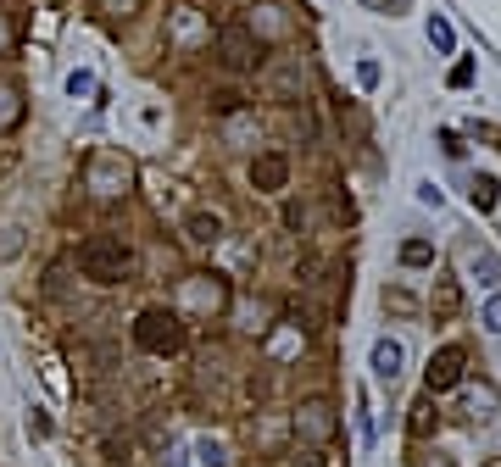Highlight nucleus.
I'll use <instances>...</instances> for the list:
<instances>
[{
	"label": "nucleus",
	"instance_id": "29",
	"mask_svg": "<svg viewBox=\"0 0 501 467\" xmlns=\"http://www.w3.org/2000/svg\"><path fill=\"white\" fill-rule=\"evenodd\" d=\"M490 467H501V456H496V462H490Z\"/></svg>",
	"mask_w": 501,
	"mask_h": 467
},
{
	"label": "nucleus",
	"instance_id": "15",
	"mask_svg": "<svg viewBox=\"0 0 501 467\" xmlns=\"http://www.w3.org/2000/svg\"><path fill=\"white\" fill-rule=\"evenodd\" d=\"M434 262V245L429 240H407L402 245V267H429Z\"/></svg>",
	"mask_w": 501,
	"mask_h": 467
},
{
	"label": "nucleus",
	"instance_id": "23",
	"mask_svg": "<svg viewBox=\"0 0 501 467\" xmlns=\"http://www.w3.org/2000/svg\"><path fill=\"white\" fill-rule=\"evenodd\" d=\"M201 462L206 467H228V451H223V445H212V439H201Z\"/></svg>",
	"mask_w": 501,
	"mask_h": 467
},
{
	"label": "nucleus",
	"instance_id": "26",
	"mask_svg": "<svg viewBox=\"0 0 501 467\" xmlns=\"http://www.w3.org/2000/svg\"><path fill=\"white\" fill-rule=\"evenodd\" d=\"M167 467H184V451H179V445H167V456H162Z\"/></svg>",
	"mask_w": 501,
	"mask_h": 467
},
{
	"label": "nucleus",
	"instance_id": "19",
	"mask_svg": "<svg viewBox=\"0 0 501 467\" xmlns=\"http://www.w3.org/2000/svg\"><path fill=\"white\" fill-rule=\"evenodd\" d=\"M28 434H34V439H51V412H45V407L28 412Z\"/></svg>",
	"mask_w": 501,
	"mask_h": 467
},
{
	"label": "nucleus",
	"instance_id": "4",
	"mask_svg": "<svg viewBox=\"0 0 501 467\" xmlns=\"http://www.w3.org/2000/svg\"><path fill=\"white\" fill-rule=\"evenodd\" d=\"M218 56H223V67H235V73H250L262 61V39L250 23H223L218 28Z\"/></svg>",
	"mask_w": 501,
	"mask_h": 467
},
{
	"label": "nucleus",
	"instance_id": "25",
	"mask_svg": "<svg viewBox=\"0 0 501 467\" xmlns=\"http://www.w3.org/2000/svg\"><path fill=\"white\" fill-rule=\"evenodd\" d=\"M100 6H107V17H134L139 0H100Z\"/></svg>",
	"mask_w": 501,
	"mask_h": 467
},
{
	"label": "nucleus",
	"instance_id": "13",
	"mask_svg": "<svg viewBox=\"0 0 501 467\" xmlns=\"http://www.w3.org/2000/svg\"><path fill=\"white\" fill-rule=\"evenodd\" d=\"M468 267H473V279H479V284H501V257H496V250H473Z\"/></svg>",
	"mask_w": 501,
	"mask_h": 467
},
{
	"label": "nucleus",
	"instance_id": "27",
	"mask_svg": "<svg viewBox=\"0 0 501 467\" xmlns=\"http://www.w3.org/2000/svg\"><path fill=\"white\" fill-rule=\"evenodd\" d=\"M6 45H12V28H6V23H0V51H6Z\"/></svg>",
	"mask_w": 501,
	"mask_h": 467
},
{
	"label": "nucleus",
	"instance_id": "5",
	"mask_svg": "<svg viewBox=\"0 0 501 467\" xmlns=\"http://www.w3.org/2000/svg\"><path fill=\"white\" fill-rule=\"evenodd\" d=\"M296 439H306V445H329L334 434H340V417H334V407L329 400H306V407H296Z\"/></svg>",
	"mask_w": 501,
	"mask_h": 467
},
{
	"label": "nucleus",
	"instance_id": "20",
	"mask_svg": "<svg viewBox=\"0 0 501 467\" xmlns=\"http://www.w3.org/2000/svg\"><path fill=\"white\" fill-rule=\"evenodd\" d=\"M479 323H485L490 334H501V295H490V301H485V312H479Z\"/></svg>",
	"mask_w": 501,
	"mask_h": 467
},
{
	"label": "nucleus",
	"instance_id": "22",
	"mask_svg": "<svg viewBox=\"0 0 501 467\" xmlns=\"http://www.w3.org/2000/svg\"><path fill=\"white\" fill-rule=\"evenodd\" d=\"M95 90V73H68V95L78 100V95H90Z\"/></svg>",
	"mask_w": 501,
	"mask_h": 467
},
{
	"label": "nucleus",
	"instance_id": "8",
	"mask_svg": "<svg viewBox=\"0 0 501 467\" xmlns=\"http://www.w3.org/2000/svg\"><path fill=\"white\" fill-rule=\"evenodd\" d=\"M457 312H463V284H457V279H434V289H429V317H434V323H451Z\"/></svg>",
	"mask_w": 501,
	"mask_h": 467
},
{
	"label": "nucleus",
	"instance_id": "14",
	"mask_svg": "<svg viewBox=\"0 0 501 467\" xmlns=\"http://www.w3.org/2000/svg\"><path fill=\"white\" fill-rule=\"evenodd\" d=\"M468 201H473V211H490V206L501 201V184L479 173V178H473V189H468Z\"/></svg>",
	"mask_w": 501,
	"mask_h": 467
},
{
	"label": "nucleus",
	"instance_id": "6",
	"mask_svg": "<svg viewBox=\"0 0 501 467\" xmlns=\"http://www.w3.org/2000/svg\"><path fill=\"white\" fill-rule=\"evenodd\" d=\"M463 368H468L463 345H441V351L429 356V368H424V390H429V395H446V390H457V384H463Z\"/></svg>",
	"mask_w": 501,
	"mask_h": 467
},
{
	"label": "nucleus",
	"instance_id": "16",
	"mask_svg": "<svg viewBox=\"0 0 501 467\" xmlns=\"http://www.w3.org/2000/svg\"><path fill=\"white\" fill-rule=\"evenodd\" d=\"M429 45L441 51V56H451V45H457V34H451V23H446V17H429Z\"/></svg>",
	"mask_w": 501,
	"mask_h": 467
},
{
	"label": "nucleus",
	"instance_id": "11",
	"mask_svg": "<svg viewBox=\"0 0 501 467\" xmlns=\"http://www.w3.org/2000/svg\"><path fill=\"white\" fill-rule=\"evenodd\" d=\"M190 295H195L201 312H223V301H228L223 279H212V273H195V279H190Z\"/></svg>",
	"mask_w": 501,
	"mask_h": 467
},
{
	"label": "nucleus",
	"instance_id": "12",
	"mask_svg": "<svg viewBox=\"0 0 501 467\" xmlns=\"http://www.w3.org/2000/svg\"><path fill=\"white\" fill-rule=\"evenodd\" d=\"M17 123H23V90L12 78H0V134L17 129Z\"/></svg>",
	"mask_w": 501,
	"mask_h": 467
},
{
	"label": "nucleus",
	"instance_id": "2",
	"mask_svg": "<svg viewBox=\"0 0 501 467\" xmlns=\"http://www.w3.org/2000/svg\"><path fill=\"white\" fill-rule=\"evenodd\" d=\"M134 345L145 356H179L184 351V312H173V306H145L134 317Z\"/></svg>",
	"mask_w": 501,
	"mask_h": 467
},
{
	"label": "nucleus",
	"instance_id": "3",
	"mask_svg": "<svg viewBox=\"0 0 501 467\" xmlns=\"http://www.w3.org/2000/svg\"><path fill=\"white\" fill-rule=\"evenodd\" d=\"M129 184H134V167H129L123 151H90V162H84V189H90L95 201L129 195Z\"/></svg>",
	"mask_w": 501,
	"mask_h": 467
},
{
	"label": "nucleus",
	"instance_id": "1",
	"mask_svg": "<svg viewBox=\"0 0 501 467\" xmlns=\"http://www.w3.org/2000/svg\"><path fill=\"white\" fill-rule=\"evenodd\" d=\"M78 273L90 284H123L134 273V250L117 240V234H95V240L78 245Z\"/></svg>",
	"mask_w": 501,
	"mask_h": 467
},
{
	"label": "nucleus",
	"instance_id": "28",
	"mask_svg": "<svg viewBox=\"0 0 501 467\" xmlns=\"http://www.w3.org/2000/svg\"><path fill=\"white\" fill-rule=\"evenodd\" d=\"M362 6H368V12H385V6H390V0H362Z\"/></svg>",
	"mask_w": 501,
	"mask_h": 467
},
{
	"label": "nucleus",
	"instance_id": "9",
	"mask_svg": "<svg viewBox=\"0 0 501 467\" xmlns=\"http://www.w3.org/2000/svg\"><path fill=\"white\" fill-rule=\"evenodd\" d=\"M402 362H407L402 339H379V345H373V378H385V384H395V378H402Z\"/></svg>",
	"mask_w": 501,
	"mask_h": 467
},
{
	"label": "nucleus",
	"instance_id": "7",
	"mask_svg": "<svg viewBox=\"0 0 501 467\" xmlns=\"http://www.w3.org/2000/svg\"><path fill=\"white\" fill-rule=\"evenodd\" d=\"M250 184H257L262 195H279V189L290 184V162L279 151H262L257 162H250Z\"/></svg>",
	"mask_w": 501,
	"mask_h": 467
},
{
	"label": "nucleus",
	"instance_id": "18",
	"mask_svg": "<svg viewBox=\"0 0 501 467\" xmlns=\"http://www.w3.org/2000/svg\"><path fill=\"white\" fill-rule=\"evenodd\" d=\"M240 106H245V95H240V90H218V95H212V112H218V117H235Z\"/></svg>",
	"mask_w": 501,
	"mask_h": 467
},
{
	"label": "nucleus",
	"instance_id": "17",
	"mask_svg": "<svg viewBox=\"0 0 501 467\" xmlns=\"http://www.w3.org/2000/svg\"><path fill=\"white\" fill-rule=\"evenodd\" d=\"M429 429H434V395H424L412 407V434H429Z\"/></svg>",
	"mask_w": 501,
	"mask_h": 467
},
{
	"label": "nucleus",
	"instance_id": "10",
	"mask_svg": "<svg viewBox=\"0 0 501 467\" xmlns=\"http://www.w3.org/2000/svg\"><path fill=\"white\" fill-rule=\"evenodd\" d=\"M184 240H190V245H218L223 240L218 211H190V218H184Z\"/></svg>",
	"mask_w": 501,
	"mask_h": 467
},
{
	"label": "nucleus",
	"instance_id": "24",
	"mask_svg": "<svg viewBox=\"0 0 501 467\" xmlns=\"http://www.w3.org/2000/svg\"><path fill=\"white\" fill-rule=\"evenodd\" d=\"M468 83H473V61H457V67H451V90H468Z\"/></svg>",
	"mask_w": 501,
	"mask_h": 467
},
{
	"label": "nucleus",
	"instance_id": "21",
	"mask_svg": "<svg viewBox=\"0 0 501 467\" xmlns=\"http://www.w3.org/2000/svg\"><path fill=\"white\" fill-rule=\"evenodd\" d=\"M357 83H362V90H373V83H379V61H373V56L357 61Z\"/></svg>",
	"mask_w": 501,
	"mask_h": 467
}]
</instances>
